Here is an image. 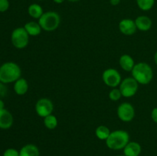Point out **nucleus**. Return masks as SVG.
<instances>
[{
	"label": "nucleus",
	"mask_w": 157,
	"mask_h": 156,
	"mask_svg": "<svg viewBox=\"0 0 157 156\" xmlns=\"http://www.w3.org/2000/svg\"><path fill=\"white\" fill-rule=\"evenodd\" d=\"M6 93H7V88L5 86V84L1 83L0 84V99L6 96Z\"/></svg>",
	"instance_id": "nucleus-25"
},
{
	"label": "nucleus",
	"mask_w": 157,
	"mask_h": 156,
	"mask_svg": "<svg viewBox=\"0 0 157 156\" xmlns=\"http://www.w3.org/2000/svg\"><path fill=\"white\" fill-rule=\"evenodd\" d=\"M135 23L137 30L141 32H148L153 25V22L150 17L147 15H140L135 19Z\"/></svg>",
	"instance_id": "nucleus-12"
},
{
	"label": "nucleus",
	"mask_w": 157,
	"mask_h": 156,
	"mask_svg": "<svg viewBox=\"0 0 157 156\" xmlns=\"http://www.w3.org/2000/svg\"><path fill=\"white\" fill-rule=\"evenodd\" d=\"M102 80L107 87L116 88L121 84L122 77L117 70L114 68H108L103 72Z\"/></svg>",
	"instance_id": "nucleus-7"
},
{
	"label": "nucleus",
	"mask_w": 157,
	"mask_h": 156,
	"mask_svg": "<svg viewBox=\"0 0 157 156\" xmlns=\"http://www.w3.org/2000/svg\"><path fill=\"white\" fill-rule=\"evenodd\" d=\"M3 109H5L4 102L2 101V99H0V110H3Z\"/></svg>",
	"instance_id": "nucleus-28"
},
{
	"label": "nucleus",
	"mask_w": 157,
	"mask_h": 156,
	"mask_svg": "<svg viewBox=\"0 0 157 156\" xmlns=\"http://www.w3.org/2000/svg\"><path fill=\"white\" fill-rule=\"evenodd\" d=\"M3 156H19V151L15 148H7L3 153Z\"/></svg>",
	"instance_id": "nucleus-23"
},
{
	"label": "nucleus",
	"mask_w": 157,
	"mask_h": 156,
	"mask_svg": "<svg viewBox=\"0 0 157 156\" xmlns=\"http://www.w3.org/2000/svg\"><path fill=\"white\" fill-rule=\"evenodd\" d=\"M123 150L124 154L126 156H140L142 151V147L137 142H129Z\"/></svg>",
	"instance_id": "nucleus-13"
},
{
	"label": "nucleus",
	"mask_w": 157,
	"mask_h": 156,
	"mask_svg": "<svg viewBox=\"0 0 157 156\" xmlns=\"http://www.w3.org/2000/svg\"><path fill=\"white\" fill-rule=\"evenodd\" d=\"M119 64L121 68L127 72H131L135 66V61L133 58L130 55L123 54L121 55L119 59Z\"/></svg>",
	"instance_id": "nucleus-14"
},
{
	"label": "nucleus",
	"mask_w": 157,
	"mask_h": 156,
	"mask_svg": "<svg viewBox=\"0 0 157 156\" xmlns=\"http://www.w3.org/2000/svg\"><path fill=\"white\" fill-rule=\"evenodd\" d=\"M14 119L12 113L6 109L0 110V128L9 129L13 125Z\"/></svg>",
	"instance_id": "nucleus-11"
},
{
	"label": "nucleus",
	"mask_w": 157,
	"mask_h": 156,
	"mask_svg": "<svg viewBox=\"0 0 157 156\" xmlns=\"http://www.w3.org/2000/svg\"><path fill=\"white\" fill-rule=\"evenodd\" d=\"M25 29L27 32V33L29 34V36L35 37L38 36L41 34L42 28H41V25L39 24V23L36 22V21H29V22L26 23L24 26Z\"/></svg>",
	"instance_id": "nucleus-17"
},
{
	"label": "nucleus",
	"mask_w": 157,
	"mask_h": 156,
	"mask_svg": "<svg viewBox=\"0 0 157 156\" xmlns=\"http://www.w3.org/2000/svg\"><path fill=\"white\" fill-rule=\"evenodd\" d=\"M151 118L152 119H153V122L157 124V107H155V108L153 109V110H152Z\"/></svg>",
	"instance_id": "nucleus-26"
},
{
	"label": "nucleus",
	"mask_w": 157,
	"mask_h": 156,
	"mask_svg": "<svg viewBox=\"0 0 157 156\" xmlns=\"http://www.w3.org/2000/svg\"><path fill=\"white\" fill-rule=\"evenodd\" d=\"M118 118L124 122H130L135 118L136 112L133 106L127 102L120 104L117 110Z\"/></svg>",
	"instance_id": "nucleus-8"
},
{
	"label": "nucleus",
	"mask_w": 157,
	"mask_h": 156,
	"mask_svg": "<svg viewBox=\"0 0 157 156\" xmlns=\"http://www.w3.org/2000/svg\"><path fill=\"white\" fill-rule=\"evenodd\" d=\"M44 125L48 129L53 130L55 128H57L58 126V119H57L56 116L53 114H51L49 116H46L44 118Z\"/></svg>",
	"instance_id": "nucleus-20"
},
{
	"label": "nucleus",
	"mask_w": 157,
	"mask_h": 156,
	"mask_svg": "<svg viewBox=\"0 0 157 156\" xmlns=\"http://www.w3.org/2000/svg\"><path fill=\"white\" fill-rule=\"evenodd\" d=\"M119 30L123 35L130 36L136 33L137 31L135 21L130 18H124L119 22Z\"/></svg>",
	"instance_id": "nucleus-10"
},
{
	"label": "nucleus",
	"mask_w": 157,
	"mask_h": 156,
	"mask_svg": "<svg viewBox=\"0 0 157 156\" xmlns=\"http://www.w3.org/2000/svg\"><path fill=\"white\" fill-rule=\"evenodd\" d=\"M132 76L141 85H147L153 78V70L150 64L140 62L135 64L131 71Z\"/></svg>",
	"instance_id": "nucleus-1"
},
{
	"label": "nucleus",
	"mask_w": 157,
	"mask_h": 156,
	"mask_svg": "<svg viewBox=\"0 0 157 156\" xmlns=\"http://www.w3.org/2000/svg\"><path fill=\"white\" fill-rule=\"evenodd\" d=\"M13 88L14 91L17 95L21 96L25 94L29 90V83L25 78L20 77L15 82Z\"/></svg>",
	"instance_id": "nucleus-16"
},
{
	"label": "nucleus",
	"mask_w": 157,
	"mask_h": 156,
	"mask_svg": "<svg viewBox=\"0 0 157 156\" xmlns=\"http://www.w3.org/2000/svg\"><path fill=\"white\" fill-rule=\"evenodd\" d=\"M139 84L133 76H128L122 80L119 86L122 96L126 98L133 97L137 93Z\"/></svg>",
	"instance_id": "nucleus-6"
},
{
	"label": "nucleus",
	"mask_w": 157,
	"mask_h": 156,
	"mask_svg": "<svg viewBox=\"0 0 157 156\" xmlns=\"http://www.w3.org/2000/svg\"><path fill=\"white\" fill-rule=\"evenodd\" d=\"M122 93L119 88H112L109 93V98L112 101H118L121 97H122Z\"/></svg>",
	"instance_id": "nucleus-22"
},
{
	"label": "nucleus",
	"mask_w": 157,
	"mask_h": 156,
	"mask_svg": "<svg viewBox=\"0 0 157 156\" xmlns=\"http://www.w3.org/2000/svg\"><path fill=\"white\" fill-rule=\"evenodd\" d=\"M53 111L54 104L51 99L48 98H41L37 101L35 104V112L38 116L44 118L52 114Z\"/></svg>",
	"instance_id": "nucleus-9"
},
{
	"label": "nucleus",
	"mask_w": 157,
	"mask_h": 156,
	"mask_svg": "<svg viewBox=\"0 0 157 156\" xmlns=\"http://www.w3.org/2000/svg\"><path fill=\"white\" fill-rule=\"evenodd\" d=\"M110 132H111V131L110 130V128L104 125H99L95 129V136L100 140H107V139L110 136Z\"/></svg>",
	"instance_id": "nucleus-19"
},
{
	"label": "nucleus",
	"mask_w": 157,
	"mask_h": 156,
	"mask_svg": "<svg viewBox=\"0 0 157 156\" xmlns=\"http://www.w3.org/2000/svg\"><path fill=\"white\" fill-rule=\"evenodd\" d=\"M64 1H65V0H53V2H55L57 4H61V3L64 2Z\"/></svg>",
	"instance_id": "nucleus-29"
},
{
	"label": "nucleus",
	"mask_w": 157,
	"mask_h": 156,
	"mask_svg": "<svg viewBox=\"0 0 157 156\" xmlns=\"http://www.w3.org/2000/svg\"><path fill=\"white\" fill-rule=\"evenodd\" d=\"M136 4L141 10L149 11L154 6L155 0H136Z\"/></svg>",
	"instance_id": "nucleus-21"
},
{
	"label": "nucleus",
	"mask_w": 157,
	"mask_h": 156,
	"mask_svg": "<svg viewBox=\"0 0 157 156\" xmlns=\"http://www.w3.org/2000/svg\"><path fill=\"white\" fill-rule=\"evenodd\" d=\"M9 0H0V12H5L9 9Z\"/></svg>",
	"instance_id": "nucleus-24"
},
{
	"label": "nucleus",
	"mask_w": 157,
	"mask_h": 156,
	"mask_svg": "<svg viewBox=\"0 0 157 156\" xmlns=\"http://www.w3.org/2000/svg\"><path fill=\"white\" fill-rule=\"evenodd\" d=\"M121 0H110V2L112 6H116L117 5H119L121 3Z\"/></svg>",
	"instance_id": "nucleus-27"
},
{
	"label": "nucleus",
	"mask_w": 157,
	"mask_h": 156,
	"mask_svg": "<svg viewBox=\"0 0 157 156\" xmlns=\"http://www.w3.org/2000/svg\"><path fill=\"white\" fill-rule=\"evenodd\" d=\"M28 13L32 18L38 20L43 15L44 11H43L42 7L40 5L33 3V4L30 5L28 8Z\"/></svg>",
	"instance_id": "nucleus-18"
},
{
	"label": "nucleus",
	"mask_w": 157,
	"mask_h": 156,
	"mask_svg": "<svg viewBox=\"0 0 157 156\" xmlns=\"http://www.w3.org/2000/svg\"><path fill=\"white\" fill-rule=\"evenodd\" d=\"M117 156H126V155H124V154H120V155H117Z\"/></svg>",
	"instance_id": "nucleus-32"
},
{
	"label": "nucleus",
	"mask_w": 157,
	"mask_h": 156,
	"mask_svg": "<svg viewBox=\"0 0 157 156\" xmlns=\"http://www.w3.org/2000/svg\"><path fill=\"white\" fill-rule=\"evenodd\" d=\"M29 35L24 27L16 28L11 35V41L14 47L17 49H24L29 44Z\"/></svg>",
	"instance_id": "nucleus-5"
},
{
	"label": "nucleus",
	"mask_w": 157,
	"mask_h": 156,
	"mask_svg": "<svg viewBox=\"0 0 157 156\" xmlns=\"http://www.w3.org/2000/svg\"><path fill=\"white\" fill-rule=\"evenodd\" d=\"M38 23L43 31L48 32H54L59 27L61 17L58 12L48 11L43 13L41 18L38 19Z\"/></svg>",
	"instance_id": "nucleus-4"
},
{
	"label": "nucleus",
	"mask_w": 157,
	"mask_h": 156,
	"mask_svg": "<svg viewBox=\"0 0 157 156\" xmlns=\"http://www.w3.org/2000/svg\"><path fill=\"white\" fill-rule=\"evenodd\" d=\"M38 1H43V0H38Z\"/></svg>",
	"instance_id": "nucleus-33"
},
{
	"label": "nucleus",
	"mask_w": 157,
	"mask_h": 156,
	"mask_svg": "<svg viewBox=\"0 0 157 156\" xmlns=\"http://www.w3.org/2000/svg\"><path fill=\"white\" fill-rule=\"evenodd\" d=\"M1 83H2V82H1V81H0V84H1Z\"/></svg>",
	"instance_id": "nucleus-34"
},
{
	"label": "nucleus",
	"mask_w": 157,
	"mask_h": 156,
	"mask_svg": "<svg viewBox=\"0 0 157 156\" xmlns=\"http://www.w3.org/2000/svg\"><path fill=\"white\" fill-rule=\"evenodd\" d=\"M68 2H77L80 1V0H67Z\"/></svg>",
	"instance_id": "nucleus-31"
},
{
	"label": "nucleus",
	"mask_w": 157,
	"mask_h": 156,
	"mask_svg": "<svg viewBox=\"0 0 157 156\" xmlns=\"http://www.w3.org/2000/svg\"><path fill=\"white\" fill-rule=\"evenodd\" d=\"M19 156H40L39 148L34 144L25 145L19 150Z\"/></svg>",
	"instance_id": "nucleus-15"
},
{
	"label": "nucleus",
	"mask_w": 157,
	"mask_h": 156,
	"mask_svg": "<svg viewBox=\"0 0 157 156\" xmlns=\"http://www.w3.org/2000/svg\"><path fill=\"white\" fill-rule=\"evenodd\" d=\"M105 142L106 145L110 149L122 150L130 142V135L125 130H115L110 132Z\"/></svg>",
	"instance_id": "nucleus-2"
},
{
	"label": "nucleus",
	"mask_w": 157,
	"mask_h": 156,
	"mask_svg": "<svg viewBox=\"0 0 157 156\" xmlns=\"http://www.w3.org/2000/svg\"><path fill=\"white\" fill-rule=\"evenodd\" d=\"M21 74V68L16 63L6 62L0 67V81L2 84L15 83Z\"/></svg>",
	"instance_id": "nucleus-3"
},
{
	"label": "nucleus",
	"mask_w": 157,
	"mask_h": 156,
	"mask_svg": "<svg viewBox=\"0 0 157 156\" xmlns=\"http://www.w3.org/2000/svg\"><path fill=\"white\" fill-rule=\"evenodd\" d=\"M154 61H155V64L157 65V51L155 53V54H154Z\"/></svg>",
	"instance_id": "nucleus-30"
}]
</instances>
